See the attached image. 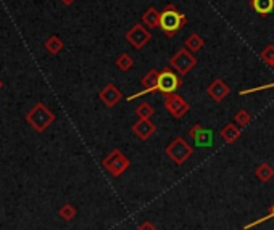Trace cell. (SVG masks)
<instances>
[{
	"label": "cell",
	"mask_w": 274,
	"mask_h": 230,
	"mask_svg": "<svg viewBox=\"0 0 274 230\" xmlns=\"http://www.w3.org/2000/svg\"><path fill=\"white\" fill-rule=\"evenodd\" d=\"M44 47H45V50L50 53V55H58V53L63 50L65 44L58 36H50L49 39L45 40Z\"/></svg>",
	"instance_id": "cell-19"
},
{
	"label": "cell",
	"mask_w": 274,
	"mask_h": 230,
	"mask_svg": "<svg viewBox=\"0 0 274 230\" xmlns=\"http://www.w3.org/2000/svg\"><path fill=\"white\" fill-rule=\"evenodd\" d=\"M186 23H187V18L184 16L181 11H177L174 5H168L160 15L158 28H161L166 36L173 37L177 34V31H181L184 26H186Z\"/></svg>",
	"instance_id": "cell-1"
},
{
	"label": "cell",
	"mask_w": 274,
	"mask_h": 230,
	"mask_svg": "<svg viewBox=\"0 0 274 230\" xmlns=\"http://www.w3.org/2000/svg\"><path fill=\"white\" fill-rule=\"evenodd\" d=\"M74 216H76V209H74V206L70 205V203H66V205L60 208V218L63 221H73Z\"/></svg>",
	"instance_id": "cell-24"
},
{
	"label": "cell",
	"mask_w": 274,
	"mask_h": 230,
	"mask_svg": "<svg viewBox=\"0 0 274 230\" xmlns=\"http://www.w3.org/2000/svg\"><path fill=\"white\" fill-rule=\"evenodd\" d=\"M60 2L63 5H73L74 2H76V0H60Z\"/></svg>",
	"instance_id": "cell-28"
},
{
	"label": "cell",
	"mask_w": 274,
	"mask_h": 230,
	"mask_svg": "<svg viewBox=\"0 0 274 230\" xmlns=\"http://www.w3.org/2000/svg\"><path fill=\"white\" fill-rule=\"evenodd\" d=\"M115 65H116V68H118L120 71L126 73V71H129L134 66V58L131 55H128V53H121V55L116 58Z\"/></svg>",
	"instance_id": "cell-20"
},
{
	"label": "cell",
	"mask_w": 274,
	"mask_h": 230,
	"mask_svg": "<svg viewBox=\"0 0 274 230\" xmlns=\"http://www.w3.org/2000/svg\"><path fill=\"white\" fill-rule=\"evenodd\" d=\"M160 15H161V11L156 10L155 6H148L145 13L142 15L143 26L148 29H153V28H156V26H160Z\"/></svg>",
	"instance_id": "cell-15"
},
{
	"label": "cell",
	"mask_w": 274,
	"mask_h": 230,
	"mask_svg": "<svg viewBox=\"0 0 274 230\" xmlns=\"http://www.w3.org/2000/svg\"><path fill=\"white\" fill-rule=\"evenodd\" d=\"M234 121H236V124L239 127H247L252 123V116L247 110H239L236 113V116H234Z\"/></svg>",
	"instance_id": "cell-22"
},
{
	"label": "cell",
	"mask_w": 274,
	"mask_h": 230,
	"mask_svg": "<svg viewBox=\"0 0 274 230\" xmlns=\"http://www.w3.org/2000/svg\"><path fill=\"white\" fill-rule=\"evenodd\" d=\"M155 131H156V126L150 119H139L133 126L134 135H137L140 140H148L155 134Z\"/></svg>",
	"instance_id": "cell-13"
},
{
	"label": "cell",
	"mask_w": 274,
	"mask_h": 230,
	"mask_svg": "<svg viewBox=\"0 0 274 230\" xmlns=\"http://www.w3.org/2000/svg\"><path fill=\"white\" fill-rule=\"evenodd\" d=\"M2 87H3V82H2V79H0V90H2Z\"/></svg>",
	"instance_id": "cell-29"
},
{
	"label": "cell",
	"mask_w": 274,
	"mask_h": 230,
	"mask_svg": "<svg viewBox=\"0 0 274 230\" xmlns=\"http://www.w3.org/2000/svg\"><path fill=\"white\" fill-rule=\"evenodd\" d=\"M260 57H262V60L266 65H270L274 70V45H266L262 50V53H260Z\"/></svg>",
	"instance_id": "cell-23"
},
{
	"label": "cell",
	"mask_w": 274,
	"mask_h": 230,
	"mask_svg": "<svg viewBox=\"0 0 274 230\" xmlns=\"http://www.w3.org/2000/svg\"><path fill=\"white\" fill-rule=\"evenodd\" d=\"M253 11L260 16H268L274 10V0H250Z\"/></svg>",
	"instance_id": "cell-16"
},
{
	"label": "cell",
	"mask_w": 274,
	"mask_h": 230,
	"mask_svg": "<svg viewBox=\"0 0 274 230\" xmlns=\"http://www.w3.org/2000/svg\"><path fill=\"white\" fill-rule=\"evenodd\" d=\"M129 164L131 163H129V159L126 158V154L121 150H118V148L110 152L105 156V159L102 161V166H104L113 177H120V175L125 174L128 171Z\"/></svg>",
	"instance_id": "cell-4"
},
{
	"label": "cell",
	"mask_w": 274,
	"mask_h": 230,
	"mask_svg": "<svg viewBox=\"0 0 274 230\" xmlns=\"http://www.w3.org/2000/svg\"><path fill=\"white\" fill-rule=\"evenodd\" d=\"M189 137L195 142V145L198 148H210L213 147V131L205 129L200 124L192 126L189 129Z\"/></svg>",
	"instance_id": "cell-9"
},
{
	"label": "cell",
	"mask_w": 274,
	"mask_h": 230,
	"mask_svg": "<svg viewBox=\"0 0 274 230\" xmlns=\"http://www.w3.org/2000/svg\"><path fill=\"white\" fill-rule=\"evenodd\" d=\"M158 77H160V71L158 70H150L145 76L140 79V84L145 90H142L139 93H134V95H129L128 101H133L136 98H139L142 95H147V93L152 92H158Z\"/></svg>",
	"instance_id": "cell-10"
},
{
	"label": "cell",
	"mask_w": 274,
	"mask_h": 230,
	"mask_svg": "<svg viewBox=\"0 0 274 230\" xmlns=\"http://www.w3.org/2000/svg\"><path fill=\"white\" fill-rule=\"evenodd\" d=\"M255 177L266 184L274 177V167L270 163H260L255 169Z\"/></svg>",
	"instance_id": "cell-17"
},
{
	"label": "cell",
	"mask_w": 274,
	"mask_h": 230,
	"mask_svg": "<svg viewBox=\"0 0 274 230\" xmlns=\"http://www.w3.org/2000/svg\"><path fill=\"white\" fill-rule=\"evenodd\" d=\"M241 135H242V127H239L234 123L226 124L221 129V139L226 142V144H229V145L234 144V142H237L239 139H241Z\"/></svg>",
	"instance_id": "cell-14"
},
{
	"label": "cell",
	"mask_w": 274,
	"mask_h": 230,
	"mask_svg": "<svg viewBox=\"0 0 274 230\" xmlns=\"http://www.w3.org/2000/svg\"><path fill=\"white\" fill-rule=\"evenodd\" d=\"M203 45H205V39L200 36V34H197V32L190 34V36L186 39V49L189 52H192V53L200 52L203 49Z\"/></svg>",
	"instance_id": "cell-18"
},
{
	"label": "cell",
	"mask_w": 274,
	"mask_h": 230,
	"mask_svg": "<svg viewBox=\"0 0 274 230\" xmlns=\"http://www.w3.org/2000/svg\"><path fill=\"white\" fill-rule=\"evenodd\" d=\"M164 153H166V156L173 161L174 164L181 166L194 154V148H192L189 142H186L182 137H176L169 142L166 148H164Z\"/></svg>",
	"instance_id": "cell-3"
},
{
	"label": "cell",
	"mask_w": 274,
	"mask_h": 230,
	"mask_svg": "<svg viewBox=\"0 0 274 230\" xmlns=\"http://www.w3.org/2000/svg\"><path fill=\"white\" fill-rule=\"evenodd\" d=\"M181 85H182L181 77L177 76L174 71H171L169 68H164V70L160 71V77H158V92L160 93L169 95V93H174Z\"/></svg>",
	"instance_id": "cell-7"
},
{
	"label": "cell",
	"mask_w": 274,
	"mask_h": 230,
	"mask_svg": "<svg viewBox=\"0 0 274 230\" xmlns=\"http://www.w3.org/2000/svg\"><path fill=\"white\" fill-rule=\"evenodd\" d=\"M139 230H156V227H155L150 221H145L143 224L139 226Z\"/></svg>",
	"instance_id": "cell-27"
},
{
	"label": "cell",
	"mask_w": 274,
	"mask_h": 230,
	"mask_svg": "<svg viewBox=\"0 0 274 230\" xmlns=\"http://www.w3.org/2000/svg\"><path fill=\"white\" fill-rule=\"evenodd\" d=\"M231 93V89L229 85L224 82L223 79H215L213 82H211L208 87H207V95L211 97L218 103H221V101L228 97Z\"/></svg>",
	"instance_id": "cell-12"
},
{
	"label": "cell",
	"mask_w": 274,
	"mask_h": 230,
	"mask_svg": "<svg viewBox=\"0 0 274 230\" xmlns=\"http://www.w3.org/2000/svg\"><path fill=\"white\" fill-rule=\"evenodd\" d=\"M150 39H152V34H150V31L142 24H134L133 28L126 32L128 44H131L137 50L143 49V47L150 42Z\"/></svg>",
	"instance_id": "cell-8"
},
{
	"label": "cell",
	"mask_w": 274,
	"mask_h": 230,
	"mask_svg": "<svg viewBox=\"0 0 274 230\" xmlns=\"http://www.w3.org/2000/svg\"><path fill=\"white\" fill-rule=\"evenodd\" d=\"M169 65L173 66L174 70L181 74V76H186L190 70H194L195 68L197 58H195L194 53L189 52L187 49H181L169 58Z\"/></svg>",
	"instance_id": "cell-5"
},
{
	"label": "cell",
	"mask_w": 274,
	"mask_h": 230,
	"mask_svg": "<svg viewBox=\"0 0 274 230\" xmlns=\"http://www.w3.org/2000/svg\"><path fill=\"white\" fill-rule=\"evenodd\" d=\"M266 89H274V82L273 84H265V85H260V87H253V89L249 90H241V95H247V93H255V92H262Z\"/></svg>",
	"instance_id": "cell-26"
},
{
	"label": "cell",
	"mask_w": 274,
	"mask_h": 230,
	"mask_svg": "<svg viewBox=\"0 0 274 230\" xmlns=\"http://www.w3.org/2000/svg\"><path fill=\"white\" fill-rule=\"evenodd\" d=\"M134 113L139 119H150L153 116V106L150 103H147V101H143V103H140L139 106L136 108Z\"/></svg>",
	"instance_id": "cell-21"
},
{
	"label": "cell",
	"mask_w": 274,
	"mask_h": 230,
	"mask_svg": "<svg viewBox=\"0 0 274 230\" xmlns=\"http://www.w3.org/2000/svg\"><path fill=\"white\" fill-rule=\"evenodd\" d=\"M99 98L105 106L113 108L123 100V92L115 84H107L104 89L99 92Z\"/></svg>",
	"instance_id": "cell-11"
},
{
	"label": "cell",
	"mask_w": 274,
	"mask_h": 230,
	"mask_svg": "<svg viewBox=\"0 0 274 230\" xmlns=\"http://www.w3.org/2000/svg\"><path fill=\"white\" fill-rule=\"evenodd\" d=\"M270 219H274V203H273V206H271V209H270V213H268V214H266V216H263L262 219H257V221H253L252 224H247V226L244 227V230H250V229L257 227V226H260V224H263V222L270 221Z\"/></svg>",
	"instance_id": "cell-25"
},
{
	"label": "cell",
	"mask_w": 274,
	"mask_h": 230,
	"mask_svg": "<svg viewBox=\"0 0 274 230\" xmlns=\"http://www.w3.org/2000/svg\"><path fill=\"white\" fill-rule=\"evenodd\" d=\"M26 121L36 132H44L55 121V114L44 103H36L26 114Z\"/></svg>",
	"instance_id": "cell-2"
},
{
	"label": "cell",
	"mask_w": 274,
	"mask_h": 230,
	"mask_svg": "<svg viewBox=\"0 0 274 230\" xmlns=\"http://www.w3.org/2000/svg\"><path fill=\"white\" fill-rule=\"evenodd\" d=\"M164 108H166L171 118L181 119L189 113L190 105L187 103L186 98H182L177 93H169V95H164Z\"/></svg>",
	"instance_id": "cell-6"
}]
</instances>
